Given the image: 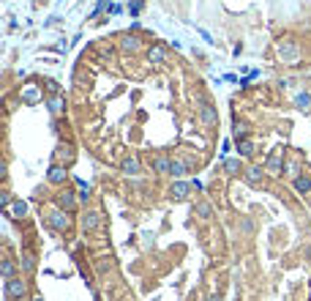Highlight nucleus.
Returning <instances> with one entry per match:
<instances>
[{
	"label": "nucleus",
	"mask_w": 311,
	"mask_h": 301,
	"mask_svg": "<svg viewBox=\"0 0 311 301\" xmlns=\"http://www.w3.org/2000/svg\"><path fill=\"white\" fill-rule=\"evenodd\" d=\"M77 197H79V192L60 189L58 195H55V205H58L60 211H74V208H77Z\"/></svg>",
	"instance_id": "nucleus-5"
},
{
	"label": "nucleus",
	"mask_w": 311,
	"mask_h": 301,
	"mask_svg": "<svg viewBox=\"0 0 311 301\" xmlns=\"http://www.w3.org/2000/svg\"><path fill=\"white\" fill-rule=\"evenodd\" d=\"M243 178H246L248 186H262V170L260 167H248V170L243 173Z\"/></svg>",
	"instance_id": "nucleus-17"
},
{
	"label": "nucleus",
	"mask_w": 311,
	"mask_h": 301,
	"mask_svg": "<svg viewBox=\"0 0 311 301\" xmlns=\"http://www.w3.org/2000/svg\"><path fill=\"white\" fill-rule=\"evenodd\" d=\"M246 132H248V126L246 123H243V120H238V123H235V137H246Z\"/></svg>",
	"instance_id": "nucleus-28"
},
{
	"label": "nucleus",
	"mask_w": 311,
	"mask_h": 301,
	"mask_svg": "<svg viewBox=\"0 0 311 301\" xmlns=\"http://www.w3.org/2000/svg\"><path fill=\"white\" fill-rule=\"evenodd\" d=\"M292 102H295L297 110L308 112V110H311V93H308V91H297L295 96H292Z\"/></svg>",
	"instance_id": "nucleus-16"
},
{
	"label": "nucleus",
	"mask_w": 311,
	"mask_h": 301,
	"mask_svg": "<svg viewBox=\"0 0 311 301\" xmlns=\"http://www.w3.org/2000/svg\"><path fill=\"white\" fill-rule=\"evenodd\" d=\"M33 301H44V298H41V296H38V298H33Z\"/></svg>",
	"instance_id": "nucleus-32"
},
{
	"label": "nucleus",
	"mask_w": 311,
	"mask_h": 301,
	"mask_svg": "<svg viewBox=\"0 0 311 301\" xmlns=\"http://www.w3.org/2000/svg\"><path fill=\"white\" fill-rule=\"evenodd\" d=\"M55 156H58L60 164H71V162H74V148H71L69 143H60L58 151H55Z\"/></svg>",
	"instance_id": "nucleus-12"
},
{
	"label": "nucleus",
	"mask_w": 311,
	"mask_h": 301,
	"mask_svg": "<svg viewBox=\"0 0 311 301\" xmlns=\"http://www.w3.org/2000/svg\"><path fill=\"white\" fill-rule=\"evenodd\" d=\"M6 213H9L11 219H22L25 213H28V203H22V200H14L11 205H6Z\"/></svg>",
	"instance_id": "nucleus-14"
},
{
	"label": "nucleus",
	"mask_w": 311,
	"mask_h": 301,
	"mask_svg": "<svg viewBox=\"0 0 311 301\" xmlns=\"http://www.w3.org/2000/svg\"><path fill=\"white\" fill-rule=\"evenodd\" d=\"M74 186L79 189V200H87V197H90V184H87V181L74 178Z\"/></svg>",
	"instance_id": "nucleus-24"
},
{
	"label": "nucleus",
	"mask_w": 311,
	"mask_h": 301,
	"mask_svg": "<svg viewBox=\"0 0 311 301\" xmlns=\"http://www.w3.org/2000/svg\"><path fill=\"white\" fill-rule=\"evenodd\" d=\"M49 112H55V115L63 112V96H52L49 99Z\"/></svg>",
	"instance_id": "nucleus-26"
},
{
	"label": "nucleus",
	"mask_w": 311,
	"mask_h": 301,
	"mask_svg": "<svg viewBox=\"0 0 311 301\" xmlns=\"http://www.w3.org/2000/svg\"><path fill=\"white\" fill-rule=\"evenodd\" d=\"M25 293H28V285H25L22 279H17V277L6 279V298H9V301L25 298Z\"/></svg>",
	"instance_id": "nucleus-3"
},
{
	"label": "nucleus",
	"mask_w": 311,
	"mask_h": 301,
	"mask_svg": "<svg viewBox=\"0 0 311 301\" xmlns=\"http://www.w3.org/2000/svg\"><path fill=\"white\" fill-rule=\"evenodd\" d=\"M238 151H240V156H254L256 145L251 143V140H238Z\"/></svg>",
	"instance_id": "nucleus-22"
},
{
	"label": "nucleus",
	"mask_w": 311,
	"mask_h": 301,
	"mask_svg": "<svg viewBox=\"0 0 311 301\" xmlns=\"http://www.w3.org/2000/svg\"><path fill=\"white\" fill-rule=\"evenodd\" d=\"M98 225H101L98 211H85L82 213V230H98Z\"/></svg>",
	"instance_id": "nucleus-10"
},
{
	"label": "nucleus",
	"mask_w": 311,
	"mask_h": 301,
	"mask_svg": "<svg viewBox=\"0 0 311 301\" xmlns=\"http://www.w3.org/2000/svg\"><path fill=\"white\" fill-rule=\"evenodd\" d=\"M265 173H268V176H273V178H279L284 173V153L281 151L270 153V156L265 159Z\"/></svg>",
	"instance_id": "nucleus-6"
},
{
	"label": "nucleus",
	"mask_w": 311,
	"mask_h": 301,
	"mask_svg": "<svg viewBox=\"0 0 311 301\" xmlns=\"http://www.w3.org/2000/svg\"><path fill=\"white\" fill-rule=\"evenodd\" d=\"M120 170H123L126 176H139L142 164H139V159H137V156H126V159H123V164H120Z\"/></svg>",
	"instance_id": "nucleus-15"
},
{
	"label": "nucleus",
	"mask_w": 311,
	"mask_h": 301,
	"mask_svg": "<svg viewBox=\"0 0 311 301\" xmlns=\"http://www.w3.org/2000/svg\"><path fill=\"white\" fill-rule=\"evenodd\" d=\"M118 47L123 52H128V55H134V52L142 50V38L134 36V33H123V36H120V41H118Z\"/></svg>",
	"instance_id": "nucleus-7"
},
{
	"label": "nucleus",
	"mask_w": 311,
	"mask_h": 301,
	"mask_svg": "<svg viewBox=\"0 0 311 301\" xmlns=\"http://www.w3.org/2000/svg\"><path fill=\"white\" fill-rule=\"evenodd\" d=\"M22 99H25L28 104H36L38 99H41V91H38V88H28V91L22 93Z\"/></svg>",
	"instance_id": "nucleus-25"
},
{
	"label": "nucleus",
	"mask_w": 311,
	"mask_h": 301,
	"mask_svg": "<svg viewBox=\"0 0 311 301\" xmlns=\"http://www.w3.org/2000/svg\"><path fill=\"white\" fill-rule=\"evenodd\" d=\"M186 173H188V162H183V159H172V170H170V176L183 178Z\"/></svg>",
	"instance_id": "nucleus-19"
},
{
	"label": "nucleus",
	"mask_w": 311,
	"mask_h": 301,
	"mask_svg": "<svg viewBox=\"0 0 311 301\" xmlns=\"http://www.w3.org/2000/svg\"><path fill=\"white\" fill-rule=\"evenodd\" d=\"M276 55H279L281 63H287V66H297V63H300V55H303L300 41H297V38H292V36L279 38V41H276Z\"/></svg>",
	"instance_id": "nucleus-1"
},
{
	"label": "nucleus",
	"mask_w": 311,
	"mask_h": 301,
	"mask_svg": "<svg viewBox=\"0 0 311 301\" xmlns=\"http://www.w3.org/2000/svg\"><path fill=\"white\" fill-rule=\"evenodd\" d=\"M46 178H49V184H66V178H69V173H66V167L63 164H55V167H49V173H46Z\"/></svg>",
	"instance_id": "nucleus-9"
},
{
	"label": "nucleus",
	"mask_w": 311,
	"mask_h": 301,
	"mask_svg": "<svg viewBox=\"0 0 311 301\" xmlns=\"http://www.w3.org/2000/svg\"><path fill=\"white\" fill-rule=\"evenodd\" d=\"M221 167H224L227 176H238V173H240V159H224V164H221Z\"/></svg>",
	"instance_id": "nucleus-23"
},
{
	"label": "nucleus",
	"mask_w": 311,
	"mask_h": 301,
	"mask_svg": "<svg viewBox=\"0 0 311 301\" xmlns=\"http://www.w3.org/2000/svg\"><path fill=\"white\" fill-rule=\"evenodd\" d=\"M147 60H150V63H156V66L167 63V50H164L161 44H153L150 50H147Z\"/></svg>",
	"instance_id": "nucleus-11"
},
{
	"label": "nucleus",
	"mask_w": 311,
	"mask_h": 301,
	"mask_svg": "<svg viewBox=\"0 0 311 301\" xmlns=\"http://www.w3.org/2000/svg\"><path fill=\"white\" fill-rule=\"evenodd\" d=\"M284 173H287L289 178H297V176H303L300 173V162H297V159H289V162H284Z\"/></svg>",
	"instance_id": "nucleus-20"
},
{
	"label": "nucleus",
	"mask_w": 311,
	"mask_h": 301,
	"mask_svg": "<svg viewBox=\"0 0 311 301\" xmlns=\"http://www.w3.org/2000/svg\"><path fill=\"white\" fill-rule=\"evenodd\" d=\"M3 277H6V279L14 277V263H11V260H6V263H3Z\"/></svg>",
	"instance_id": "nucleus-29"
},
{
	"label": "nucleus",
	"mask_w": 311,
	"mask_h": 301,
	"mask_svg": "<svg viewBox=\"0 0 311 301\" xmlns=\"http://www.w3.org/2000/svg\"><path fill=\"white\" fill-rule=\"evenodd\" d=\"M66 213H69V211H52L49 213V217H46V222H49V227H52V230H58V233H69L71 230V219L69 217H66Z\"/></svg>",
	"instance_id": "nucleus-4"
},
{
	"label": "nucleus",
	"mask_w": 311,
	"mask_h": 301,
	"mask_svg": "<svg viewBox=\"0 0 311 301\" xmlns=\"http://www.w3.org/2000/svg\"><path fill=\"white\" fill-rule=\"evenodd\" d=\"M292 186H295L297 195H308V192H311V178L303 173V176H297V178L292 181Z\"/></svg>",
	"instance_id": "nucleus-18"
},
{
	"label": "nucleus",
	"mask_w": 311,
	"mask_h": 301,
	"mask_svg": "<svg viewBox=\"0 0 311 301\" xmlns=\"http://www.w3.org/2000/svg\"><path fill=\"white\" fill-rule=\"evenodd\" d=\"M172 170V159L170 156H156L153 159V173H159V176H170Z\"/></svg>",
	"instance_id": "nucleus-13"
},
{
	"label": "nucleus",
	"mask_w": 311,
	"mask_h": 301,
	"mask_svg": "<svg viewBox=\"0 0 311 301\" xmlns=\"http://www.w3.org/2000/svg\"><path fill=\"white\" fill-rule=\"evenodd\" d=\"M22 269L33 274V269H36V260H33V255H22Z\"/></svg>",
	"instance_id": "nucleus-27"
},
{
	"label": "nucleus",
	"mask_w": 311,
	"mask_h": 301,
	"mask_svg": "<svg viewBox=\"0 0 311 301\" xmlns=\"http://www.w3.org/2000/svg\"><path fill=\"white\" fill-rule=\"evenodd\" d=\"M191 189H194V186L186 184V181H175V184L170 186V197H172V200H186Z\"/></svg>",
	"instance_id": "nucleus-8"
},
{
	"label": "nucleus",
	"mask_w": 311,
	"mask_h": 301,
	"mask_svg": "<svg viewBox=\"0 0 311 301\" xmlns=\"http://www.w3.org/2000/svg\"><path fill=\"white\" fill-rule=\"evenodd\" d=\"M128 11H131V17H137L139 11H142V0H134V3L128 6Z\"/></svg>",
	"instance_id": "nucleus-30"
},
{
	"label": "nucleus",
	"mask_w": 311,
	"mask_h": 301,
	"mask_svg": "<svg viewBox=\"0 0 311 301\" xmlns=\"http://www.w3.org/2000/svg\"><path fill=\"white\" fill-rule=\"evenodd\" d=\"M208 301H221V298H219V296H211V298H208Z\"/></svg>",
	"instance_id": "nucleus-31"
},
{
	"label": "nucleus",
	"mask_w": 311,
	"mask_h": 301,
	"mask_svg": "<svg viewBox=\"0 0 311 301\" xmlns=\"http://www.w3.org/2000/svg\"><path fill=\"white\" fill-rule=\"evenodd\" d=\"M199 120L208 126V129H216V126H219V112H216V107L208 102L205 96H199Z\"/></svg>",
	"instance_id": "nucleus-2"
},
{
	"label": "nucleus",
	"mask_w": 311,
	"mask_h": 301,
	"mask_svg": "<svg viewBox=\"0 0 311 301\" xmlns=\"http://www.w3.org/2000/svg\"><path fill=\"white\" fill-rule=\"evenodd\" d=\"M194 213H197L199 219H211V217H213V205L202 200V203H197V205H194Z\"/></svg>",
	"instance_id": "nucleus-21"
}]
</instances>
